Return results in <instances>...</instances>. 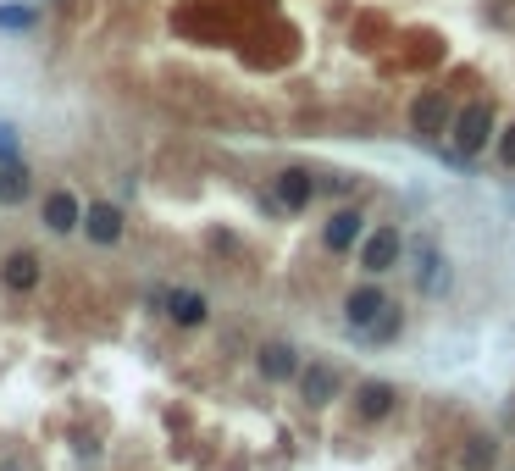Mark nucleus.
<instances>
[{"instance_id":"1","label":"nucleus","mask_w":515,"mask_h":471,"mask_svg":"<svg viewBox=\"0 0 515 471\" xmlns=\"http://www.w3.org/2000/svg\"><path fill=\"white\" fill-rule=\"evenodd\" d=\"M444 139L460 161H477V156H488V145L499 139V117H493L488 100H466V106H455V122H449Z\"/></svg>"},{"instance_id":"2","label":"nucleus","mask_w":515,"mask_h":471,"mask_svg":"<svg viewBox=\"0 0 515 471\" xmlns=\"http://www.w3.org/2000/svg\"><path fill=\"white\" fill-rule=\"evenodd\" d=\"M449 122H455V100L444 95V89H421L416 100H410V133L416 139H444L449 133Z\"/></svg>"},{"instance_id":"3","label":"nucleus","mask_w":515,"mask_h":471,"mask_svg":"<svg viewBox=\"0 0 515 471\" xmlns=\"http://www.w3.org/2000/svg\"><path fill=\"white\" fill-rule=\"evenodd\" d=\"M355 250H360V272L383 278V272H394V266L405 261V233H399V228H372Z\"/></svg>"},{"instance_id":"4","label":"nucleus","mask_w":515,"mask_h":471,"mask_svg":"<svg viewBox=\"0 0 515 471\" xmlns=\"http://www.w3.org/2000/svg\"><path fill=\"white\" fill-rule=\"evenodd\" d=\"M410 250V261H416V289L427 294V300H438V294L449 289V261H444V250L432 239H416V244H405Z\"/></svg>"},{"instance_id":"5","label":"nucleus","mask_w":515,"mask_h":471,"mask_svg":"<svg viewBox=\"0 0 515 471\" xmlns=\"http://www.w3.org/2000/svg\"><path fill=\"white\" fill-rule=\"evenodd\" d=\"M294 383H300L305 405H333V399L344 394V372H338V366H327V361L300 366V372H294Z\"/></svg>"},{"instance_id":"6","label":"nucleus","mask_w":515,"mask_h":471,"mask_svg":"<svg viewBox=\"0 0 515 471\" xmlns=\"http://www.w3.org/2000/svg\"><path fill=\"white\" fill-rule=\"evenodd\" d=\"M316 194H322V189H316V172H305V167H283L272 178V200L283 211H311Z\"/></svg>"},{"instance_id":"7","label":"nucleus","mask_w":515,"mask_h":471,"mask_svg":"<svg viewBox=\"0 0 515 471\" xmlns=\"http://www.w3.org/2000/svg\"><path fill=\"white\" fill-rule=\"evenodd\" d=\"M360 239H366V211H360V206H338L333 217H327V228H322V244L333 255H349Z\"/></svg>"},{"instance_id":"8","label":"nucleus","mask_w":515,"mask_h":471,"mask_svg":"<svg viewBox=\"0 0 515 471\" xmlns=\"http://www.w3.org/2000/svg\"><path fill=\"white\" fill-rule=\"evenodd\" d=\"M78 228L89 233V244H117L128 222H122V206H117V200H89L84 217H78Z\"/></svg>"},{"instance_id":"9","label":"nucleus","mask_w":515,"mask_h":471,"mask_svg":"<svg viewBox=\"0 0 515 471\" xmlns=\"http://www.w3.org/2000/svg\"><path fill=\"white\" fill-rule=\"evenodd\" d=\"M383 311H388V294L377 289V283H360V289H349V300H344V327L349 333H366Z\"/></svg>"},{"instance_id":"10","label":"nucleus","mask_w":515,"mask_h":471,"mask_svg":"<svg viewBox=\"0 0 515 471\" xmlns=\"http://www.w3.org/2000/svg\"><path fill=\"white\" fill-rule=\"evenodd\" d=\"M0 283L12 294H34L45 283V266H39L34 250H12V255H0Z\"/></svg>"},{"instance_id":"11","label":"nucleus","mask_w":515,"mask_h":471,"mask_svg":"<svg viewBox=\"0 0 515 471\" xmlns=\"http://www.w3.org/2000/svg\"><path fill=\"white\" fill-rule=\"evenodd\" d=\"M394 405H399V388L383 383V377H366V383L355 388V416L360 422H383Z\"/></svg>"},{"instance_id":"12","label":"nucleus","mask_w":515,"mask_h":471,"mask_svg":"<svg viewBox=\"0 0 515 471\" xmlns=\"http://www.w3.org/2000/svg\"><path fill=\"white\" fill-rule=\"evenodd\" d=\"M78 217H84V206H78V194L72 189H50L45 194V228L56 233V239L78 233Z\"/></svg>"},{"instance_id":"13","label":"nucleus","mask_w":515,"mask_h":471,"mask_svg":"<svg viewBox=\"0 0 515 471\" xmlns=\"http://www.w3.org/2000/svg\"><path fill=\"white\" fill-rule=\"evenodd\" d=\"M161 311H167L178 327H200L205 316H211V305H205L200 289H167L161 294Z\"/></svg>"},{"instance_id":"14","label":"nucleus","mask_w":515,"mask_h":471,"mask_svg":"<svg viewBox=\"0 0 515 471\" xmlns=\"http://www.w3.org/2000/svg\"><path fill=\"white\" fill-rule=\"evenodd\" d=\"M255 366H261L266 383H288V377L300 372V350H294V344H283V339H272V344H261Z\"/></svg>"},{"instance_id":"15","label":"nucleus","mask_w":515,"mask_h":471,"mask_svg":"<svg viewBox=\"0 0 515 471\" xmlns=\"http://www.w3.org/2000/svg\"><path fill=\"white\" fill-rule=\"evenodd\" d=\"M28 194H34V172H28V161H6V167H0V206H23Z\"/></svg>"},{"instance_id":"16","label":"nucleus","mask_w":515,"mask_h":471,"mask_svg":"<svg viewBox=\"0 0 515 471\" xmlns=\"http://www.w3.org/2000/svg\"><path fill=\"white\" fill-rule=\"evenodd\" d=\"M460 460H466V471H493V466H499V444H493V438H466V455H460Z\"/></svg>"},{"instance_id":"17","label":"nucleus","mask_w":515,"mask_h":471,"mask_svg":"<svg viewBox=\"0 0 515 471\" xmlns=\"http://www.w3.org/2000/svg\"><path fill=\"white\" fill-rule=\"evenodd\" d=\"M399 327H405V322H399V305L388 300V311L377 316L372 327H366V339H372V344H388V339H394V333H399Z\"/></svg>"},{"instance_id":"18","label":"nucleus","mask_w":515,"mask_h":471,"mask_svg":"<svg viewBox=\"0 0 515 471\" xmlns=\"http://www.w3.org/2000/svg\"><path fill=\"white\" fill-rule=\"evenodd\" d=\"M39 23V6H0V28H12V34H23V28Z\"/></svg>"},{"instance_id":"19","label":"nucleus","mask_w":515,"mask_h":471,"mask_svg":"<svg viewBox=\"0 0 515 471\" xmlns=\"http://www.w3.org/2000/svg\"><path fill=\"white\" fill-rule=\"evenodd\" d=\"M6 161H23V150H17V128L12 122H0V167Z\"/></svg>"},{"instance_id":"20","label":"nucleus","mask_w":515,"mask_h":471,"mask_svg":"<svg viewBox=\"0 0 515 471\" xmlns=\"http://www.w3.org/2000/svg\"><path fill=\"white\" fill-rule=\"evenodd\" d=\"M316 189H327V194H349V189H360V178H355V172H333V178H322Z\"/></svg>"},{"instance_id":"21","label":"nucleus","mask_w":515,"mask_h":471,"mask_svg":"<svg viewBox=\"0 0 515 471\" xmlns=\"http://www.w3.org/2000/svg\"><path fill=\"white\" fill-rule=\"evenodd\" d=\"M493 150H499V161H504V167H515V122L499 133V139H493Z\"/></svg>"}]
</instances>
